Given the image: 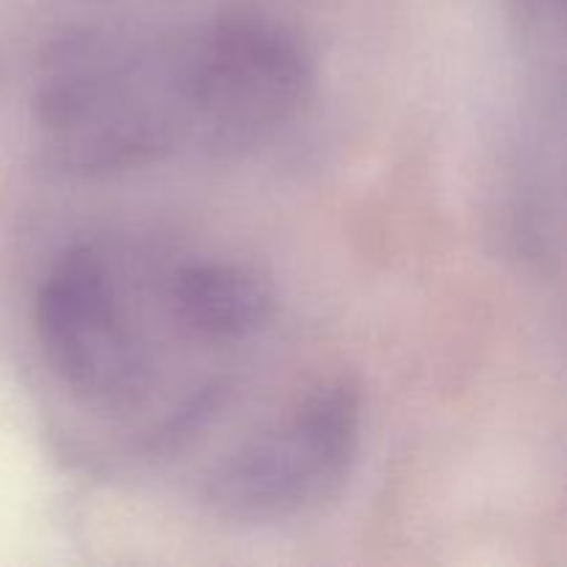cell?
Wrapping results in <instances>:
<instances>
[{"instance_id": "cell-1", "label": "cell", "mask_w": 567, "mask_h": 567, "mask_svg": "<svg viewBox=\"0 0 567 567\" xmlns=\"http://www.w3.org/2000/svg\"><path fill=\"white\" fill-rule=\"evenodd\" d=\"M33 120L48 164L72 177L138 169L192 150L181 31L75 28L44 50Z\"/></svg>"}, {"instance_id": "cell-2", "label": "cell", "mask_w": 567, "mask_h": 567, "mask_svg": "<svg viewBox=\"0 0 567 567\" xmlns=\"http://www.w3.org/2000/svg\"><path fill=\"white\" fill-rule=\"evenodd\" d=\"M192 150L252 153L302 116L316 92L308 44L260 14H221L181 31Z\"/></svg>"}, {"instance_id": "cell-3", "label": "cell", "mask_w": 567, "mask_h": 567, "mask_svg": "<svg viewBox=\"0 0 567 567\" xmlns=\"http://www.w3.org/2000/svg\"><path fill=\"white\" fill-rule=\"evenodd\" d=\"M125 277L103 241H78L55 255L33 299V327L50 371L83 404L105 413L136 408L158 374Z\"/></svg>"}, {"instance_id": "cell-4", "label": "cell", "mask_w": 567, "mask_h": 567, "mask_svg": "<svg viewBox=\"0 0 567 567\" xmlns=\"http://www.w3.org/2000/svg\"><path fill=\"white\" fill-rule=\"evenodd\" d=\"M363 399L347 377L324 380L282 419L219 460L205 502L230 524H282L321 507L347 482L360 452Z\"/></svg>"}, {"instance_id": "cell-5", "label": "cell", "mask_w": 567, "mask_h": 567, "mask_svg": "<svg viewBox=\"0 0 567 567\" xmlns=\"http://www.w3.org/2000/svg\"><path fill=\"white\" fill-rule=\"evenodd\" d=\"M166 319L186 341L210 349L247 343L275 316L271 286L247 264L188 258L158 277Z\"/></svg>"}]
</instances>
